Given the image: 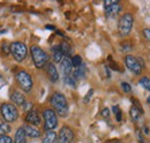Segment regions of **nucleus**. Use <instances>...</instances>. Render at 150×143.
<instances>
[{"instance_id": "f257e3e1", "label": "nucleus", "mask_w": 150, "mask_h": 143, "mask_svg": "<svg viewBox=\"0 0 150 143\" xmlns=\"http://www.w3.org/2000/svg\"><path fill=\"white\" fill-rule=\"evenodd\" d=\"M51 104L60 117H66L68 114V103L62 93L54 92L51 97Z\"/></svg>"}, {"instance_id": "f03ea898", "label": "nucleus", "mask_w": 150, "mask_h": 143, "mask_svg": "<svg viewBox=\"0 0 150 143\" xmlns=\"http://www.w3.org/2000/svg\"><path fill=\"white\" fill-rule=\"evenodd\" d=\"M30 51H31L33 61H34V64H35V66H36L37 68H42V67L45 66V64H47L49 55L46 54L45 51H43L40 47L34 45V46H31Z\"/></svg>"}, {"instance_id": "7ed1b4c3", "label": "nucleus", "mask_w": 150, "mask_h": 143, "mask_svg": "<svg viewBox=\"0 0 150 143\" xmlns=\"http://www.w3.org/2000/svg\"><path fill=\"white\" fill-rule=\"evenodd\" d=\"M0 113L2 115V119L7 122H13L19 117V112L16 107L13 104H8V103H5L0 106Z\"/></svg>"}, {"instance_id": "20e7f679", "label": "nucleus", "mask_w": 150, "mask_h": 143, "mask_svg": "<svg viewBox=\"0 0 150 143\" xmlns=\"http://www.w3.org/2000/svg\"><path fill=\"white\" fill-rule=\"evenodd\" d=\"M133 22H134V18H133V15L131 13H126L120 18L119 24H118V30H119V34L122 37L127 36L131 33Z\"/></svg>"}, {"instance_id": "39448f33", "label": "nucleus", "mask_w": 150, "mask_h": 143, "mask_svg": "<svg viewBox=\"0 0 150 143\" xmlns=\"http://www.w3.org/2000/svg\"><path fill=\"white\" fill-rule=\"evenodd\" d=\"M43 118H44V128L47 132L53 130L58 125V118H57V113L51 110V108H46L43 113Z\"/></svg>"}, {"instance_id": "423d86ee", "label": "nucleus", "mask_w": 150, "mask_h": 143, "mask_svg": "<svg viewBox=\"0 0 150 143\" xmlns=\"http://www.w3.org/2000/svg\"><path fill=\"white\" fill-rule=\"evenodd\" d=\"M27 46L22 42H15L11 45V53L16 61H23L27 57Z\"/></svg>"}, {"instance_id": "0eeeda50", "label": "nucleus", "mask_w": 150, "mask_h": 143, "mask_svg": "<svg viewBox=\"0 0 150 143\" xmlns=\"http://www.w3.org/2000/svg\"><path fill=\"white\" fill-rule=\"evenodd\" d=\"M16 81L19 83L20 88L23 90L24 92H29L31 91L33 88V80L31 76L24 71H21L16 74Z\"/></svg>"}, {"instance_id": "6e6552de", "label": "nucleus", "mask_w": 150, "mask_h": 143, "mask_svg": "<svg viewBox=\"0 0 150 143\" xmlns=\"http://www.w3.org/2000/svg\"><path fill=\"white\" fill-rule=\"evenodd\" d=\"M104 6H105V14L108 18H115L121 11V5L117 0H112V1L106 0L104 1Z\"/></svg>"}, {"instance_id": "1a4fd4ad", "label": "nucleus", "mask_w": 150, "mask_h": 143, "mask_svg": "<svg viewBox=\"0 0 150 143\" xmlns=\"http://www.w3.org/2000/svg\"><path fill=\"white\" fill-rule=\"evenodd\" d=\"M125 64H126L127 68L131 72H133L134 74L140 75L142 73V65L140 64V61L135 57H133L131 54L125 58Z\"/></svg>"}, {"instance_id": "9d476101", "label": "nucleus", "mask_w": 150, "mask_h": 143, "mask_svg": "<svg viewBox=\"0 0 150 143\" xmlns=\"http://www.w3.org/2000/svg\"><path fill=\"white\" fill-rule=\"evenodd\" d=\"M74 139V133L73 130L67 127V126H64L60 132H59V137L57 139L56 143H71Z\"/></svg>"}, {"instance_id": "9b49d317", "label": "nucleus", "mask_w": 150, "mask_h": 143, "mask_svg": "<svg viewBox=\"0 0 150 143\" xmlns=\"http://www.w3.org/2000/svg\"><path fill=\"white\" fill-rule=\"evenodd\" d=\"M61 71L64 73L65 76H71L72 69H73V64H72V59H69L68 57H65L61 61Z\"/></svg>"}, {"instance_id": "f8f14e48", "label": "nucleus", "mask_w": 150, "mask_h": 143, "mask_svg": "<svg viewBox=\"0 0 150 143\" xmlns=\"http://www.w3.org/2000/svg\"><path fill=\"white\" fill-rule=\"evenodd\" d=\"M25 120H27V122H29L31 126L40 125V117H39L37 111H34V110L28 112V114L25 117Z\"/></svg>"}, {"instance_id": "ddd939ff", "label": "nucleus", "mask_w": 150, "mask_h": 143, "mask_svg": "<svg viewBox=\"0 0 150 143\" xmlns=\"http://www.w3.org/2000/svg\"><path fill=\"white\" fill-rule=\"evenodd\" d=\"M24 128V132H25V135L28 137H33V139H37L40 136V130L37 129L35 126H31V125H25L23 126Z\"/></svg>"}, {"instance_id": "4468645a", "label": "nucleus", "mask_w": 150, "mask_h": 143, "mask_svg": "<svg viewBox=\"0 0 150 143\" xmlns=\"http://www.w3.org/2000/svg\"><path fill=\"white\" fill-rule=\"evenodd\" d=\"M47 75L50 77V80L52 82H57L59 80V74H58V71H57L56 66L53 64H47Z\"/></svg>"}, {"instance_id": "2eb2a0df", "label": "nucleus", "mask_w": 150, "mask_h": 143, "mask_svg": "<svg viewBox=\"0 0 150 143\" xmlns=\"http://www.w3.org/2000/svg\"><path fill=\"white\" fill-rule=\"evenodd\" d=\"M11 99L13 101V103L15 104V105H24L25 104V98H24V96L19 92V91H14L13 93H12V96H11Z\"/></svg>"}, {"instance_id": "dca6fc26", "label": "nucleus", "mask_w": 150, "mask_h": 143, "mask_svg": "<svg viewBox=\"0 0 150 143\" xmlns=\"http://www.w3.org/2000/svg\"><path fill=\"white\" fill-rule=\"evenodd\" d=\"M27 142V135L24 132L23 127H19L16 133H15V139H14V143H25Z\"/></svg>"}, {"instance_id": "f3484780", "label": "nucleus", "mask_w": 150, "mask_h": 143, "mask_svg": "<svg viewBox=\"0 0 150 143\" xmlns=\"http://www.w3.org/2000/svg\"><path fill=\"white\" fill-rule=\"evenodd\" d=\"M129 114H131V117L133 120H139V118L142 115V110H141V107L140 106L133 105V106L131 107Z\"/></svg>"}, {"instance_id": "a211bd4d", "label": "nucleus", "mask_w": 150, "mask_h": 143, "mask_svg": "<svg viewBox=\"0 0 150 143\" xmlns=\"http://www.w3.org/2000/svg\"><path fill=\"white\" fill-rule=\"evenodd\" d=\"M52 51H53V59H54V61H56V62H61L65 55H64V53H62L61 50H60V45L54 46Z\"/></svg>"}, {"instance_id": "6ab92c4d", "label": "nucleus", "mask_w": 150, "mask_h": 143, "mask_svg": "<svg viewBox=\"0 0 150 143\" xmlns=\"http://www.w3.org/2000/svg\"><path fill=\"white\" fill-rule=\"evenodd\" d=\"M11 132V126L8 125L7 121H5L4 119H0V136L7 135Z\"/></svg>"}, {"instance_id": "aec40b11", "label": "nucleus", "mask_w": 150, "mask_h": 143, "mask_svg": "<svg viewBox=\"0 0 150 143\" xmlns=\"http://www.w3.org/2000/svg\"><path fill=\"white\" fill-rule=\"evenodd\" d=\"M57 139H58L57 137V134L53 130H51V132H47L46 133V135H45V137H44V140H43L42 143H56Z\"/></svg>"}, {"instance_id": "412c9836", "label": "nucleus", "mask_w": 150, "mask_h": 143, "mask_svg": "<svg viewBox=\"0 0 150 143\" xmlns=\"http://www.w3.org/2000/svg\"><path fill=\"white\" fill-rule=\"evenodd\" d=\"M86 67H84V65L82 64V66L81 67H79V68H76V71L74 72V74H73V76H74L75 80H80V79H83L84 76H86Z\"/></svg>"}, {"instance_id": "4be33fe9", "label": "nucleus", "mask_w": 150, "mask_h": 143, "mask_svg": "<svg viewBox=\"0 0 150 143\" xmlns=\"http://www.w3.org/2000/svg\"><path fill=\"white\" fill-rule=\"evenodd\" d=\"M60 50H61V52L64 53L65 57H68L69 54H71V46L67 44V43H61L60 44Z\"/></svg>"}, {"instance_id": "5701e85b", "label": "nucleus", "mask_w": 150, "mask_h": 143, "mask_svg": "<svg viewBox=\"0 0 150 143\" xmlns=\"http://www.w3.org/2000/svg\"><path fill=\"white\" fill-rule=\"evenodd\" d=\"M72 64H73V67H76V68L81 67L82 66V58L80 55H74L72 58Z\"/></svg>"}, {"instance_id": "b1692460", "label": "nucleus", "mask_w": 150, "mask_h": 143, "mask_svg": "<svg viewBox=\"0 0 150 143\" xmlns=\"http://www.w3.org/2000/svg\"><path fill=\"white\" fill-rule=\"evenodd\" d=\"M140 84L144 88V89H147V90H149L150 91V79L149 77H142L141 80H140Z\"/></svg>"}, {"instance_id": "393cba45", "label": "nucleus", "mask_w": 150, "mask_h": 143, "mask_svg": "<svg viewBox=\"0 0 150 143\" xmlns=\"http://www.w3.org/2000/svg\"><path fill=\"white\" fill-rule=\"evenodd\" d=\"M112 110H113V113L115 114V119H117V121H121L122 115H121V111H120L119 106H113Z\"/></svg>"}, {"instance_id": "a878e982", "label": "nucleus", "mask_w": 150, "mask_h": 143, "mask_svg": "<svg viewBox=\"0 0 150 143\" xmlns=\"http://www.w3.org/2000/svg\"><path fill=\"white\" fill-rule=\"evenodd\" d=\"M65 81L68 86H72V87H75V79L72 77V76H65Z\"/></svg>"}, {"instance_id": "bb28decb", "label": "nucleus", "mask_w": 150, "mask_h": 143, "mask_svg": "<svg viewBox=\"0 0 150 143\" xmlns=\"http://www.w3.org/2000/svg\"><path fill=\"white\" fill-rule=\"evenodd\" d=\"M0 143H13V141L9 136L4 135V136H0Z\"/></svg>"}, {"instance_id": "cd10ccee", "label": "nucleus", "mask_w": 150, "mask_h": 143, "mask_svg": "<svg viewBox=\"0 0 150 143\" xmlns=\"http://www.w3.org/2000/svg\"><path fill=\"white\" fill-rule=\"evenodd\" d=\"M121 88H122V90L125 91V92H129L131 91V86L128 84V83H126V82H122L121 83Z\"/></svg>"}, {"instance_id": "c85d7f7f", "label": "nucleus", "mask_w": 150, "mask_h": 143, "mask_svg": "<svg viewBox=\"0 0 150 143\" xmlns=\"http://www.w3.org/2000/svg\"><path fill=\"white\" fill-rule=\"evenodd\" d=\"M143 37L150 42V29H144L143 30Z\"/></svg>"}, {"instance_id": "c756f323", "label": "nucleus", "mask_w": 150, "mask_h": 143, "mask_svg": "<svg viewBox=\"0 0 150 143\" xmlns=\"http://www.w3.org/2000/svg\"><path fill=\"white\" fill-rule=\"evenodd\" d=\"M102 115H103L104 118H109V115H110V110H109L108 107H105V108L102 111Z\"/></svg>"}, {"instance_id": "7c9ffc66", "label": "nucleus", "mask_w": 150, "mask_h": 143, "mask_svg": "<svg viewBox=\"0 0 150 143\" xmlns=\"http://www.w3.org/2000/svg\"><path fill=\"white\" fill-rule=\"evenodd\" d=\"M93 93H94V90L90 89L89 90V92H88V95L84 97V102H86V103H88V102H89V99H90V97H91V95H93Z\"/></svg>"}, {"instance_id": "2f4dec72", "label": "nucleus", "mask_w": 150, "mask_h": 143, "mask_svg": "<svg viewBox=\"0 0 150 143\" xmlns=\"http://www.w3.org/2000/svg\"><path fill=\"white\" fill-rule=\"evenodd\" d=\"M23 106H24V111H29V112H30V110H31V107H33V104L25 102V104H24Z\"/></svg>"}, {"instance_id": "473e14b6", "label": "nucleus", "mask_w": 150, "mask_h": 143, "mask_svg": "<svg viewBox=\"0 0 150 143\" xmlns=\"http://www.w3.org/2000/svg\"><path fill=\"white\" fill-rule=\"evenodd\" d=\"M46 29H50V30H54L56 28L53 25H46Z\"/></svg>"}, {"instance_id": "72a5a7b5", "label": "nucleus", "mask_w": 150, "mask_h": 143, "mask_svg": "<svg viewBox=\"0 0 150 143\" xmlns=\"http://www.w3.org/2000/svg\"><path fill=\"white\" fill-rule=\"evenodd\" d=\"M141 143H149V142H147V141H143V140H141Z\"/></svg>"}, {"instance_id": "f704fd0d", "label": "nucleus", "mask_w": 150, "mask_h": 143, "mask_svg": "<svg viewBox=\"0 0 150 143\" xmlns=\"http://www.w3.org/2000/svg\"><path fill=\"white\" fill-rule=\"evenodd\" d=\"M148 103L150 104V97H148Z\"/></svg>"}, {"instance_id": "c9c22d12", "label": "nucleus", "mask_w": 150, "mask_h": 143, "mask_svg": "<svg viewBox=\"0 0 150 143\" xmlns=\"http://www.w3.org/2000/svg\"><path fill=\"white\" fill-rule=\"evenodd\" d=\"M117 143H121V142H117Z\"/></svg>"}]
</instances>
